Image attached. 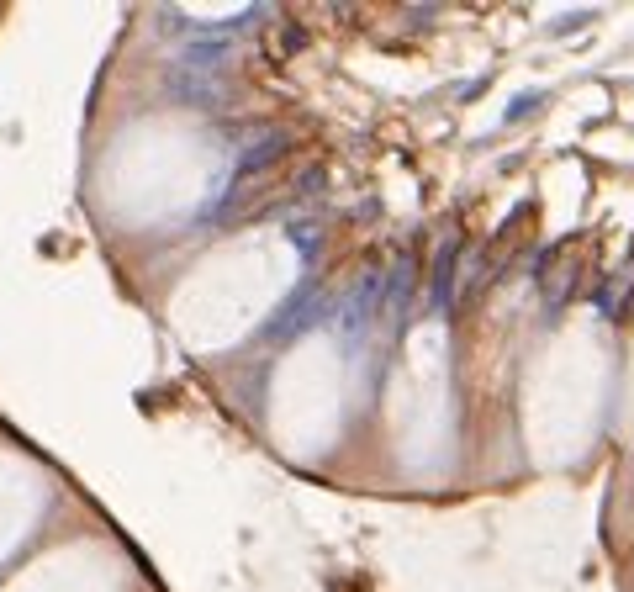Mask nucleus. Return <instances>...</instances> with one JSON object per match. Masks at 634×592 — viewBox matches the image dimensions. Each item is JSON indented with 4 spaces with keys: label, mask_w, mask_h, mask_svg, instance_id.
<instances>
[{
    "label": "nucleus",
    "mask_w": 634,
    "mask_h": 592,
    "mask_svg": "<svg viewBox=\"0 0 634 592\" xmlns=\"http://www.w3.org/2000/svg\"><path fill=\"white\" fill-rule=\"evenodd\" d=\"M170 90H175V101H196V106H217L222 101L217 74H201V69H175L170 74Z\"/></svg>",
    "instance_id": "nucleus-1"
},
{
    "label": "nucleus",
    "mask_w": 634,
    "mask_h": 592,
    "mask_svg": "<svg viewBox=\"0 0 634 592\" xmlns=\"http://www.w3.org/2000/svg\"><path fill=\"white\" fill-rule=\"evenodd\" d=\"M281 148H286V138H281V133H270V127H265V138H259V143H249L244 154L233 159V175H238V180H254L259 170H265V164H275V159H281Z\"/></svg>",
    "instance_id": "nucleus-2"
}]
</instances>
